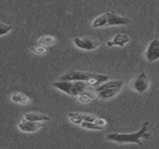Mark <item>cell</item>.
<instances>
[{
    "label": "cell",
    "mask_w": 159,
    "mask_h": 149,
    "mask_svg": "<svg viewBox=\"0 0 159 149\" xmlns=\"http://www.w3.org/2000/svg\"><path fill=\"white\" fill-rule=\"evenodd\" d=\"M149 122L145 121L142 125L140 131L133 133H108L106 135V139L112 142L119 143V144H137L140 147H143V144L142 139L150 140L152 135L148 133Z\"/></svg>",
    "instance_id": "6da1fadb"
},
{
    "label": "cell",
    "mask_w": 159,
    "mask_h": 149,
    "mask_svg": "<svg viewBox=\"0 0 159 149\" xmlns=\"http://www.w3.org/2000/svg\"><path fill=\"white\" fill-rule=\"evenodd\" d=\"M61 80H70V81H84L89 84L90 87H98L103 82L110 79V77L103 74H97L86 71H77V70H71L64 73L62 76L60 77Z\"/></svg>",
    "instance_id": "7a4b0ae2"
},
{
    "label": "cell",
    "mask_w": 159,
    "mask_h": 149,
    "mask_svg": "<svg viewBox=\"0 0 159 149\" xmlns=\"http://www.w3.org/2000/svg\"><path fill=\"white\" fill-rule=\"evenodd\" d=\"M129 23H130V20L129 18L123 17L115 11H108L95 18L91 22V26L93 28H102L107 26L128 25Z\"/></svg>",
    "instance_id": "3957f363"
},
{
    "label": "cell",
    "mask_w": 159,
    "mask_h": 149,
    "mask_svg": "<svg viewBox=\"0 0 159 149\" xmlns=\"http://www.w3.org/2000/svg\"><path fill=\"white\" fill-rule=\"evenodd\" d=\"M131 88L139 93L145 92L150 86V79L145 72H142L138 75L130 83Z\"/></svg>",
    "instance_id": "277c9868"
},
{
    "label": "cell",
    "mask_w": 159,
    "mask_h": 149,
    "mask_svg": "<svg viewBox=\"0 0 159 149\" xmlns=\"http://www.w3.org/2000/svg\"><path fill=\"white\" fill-rule=\"evenodd\" d=\"M74 44L84 50H93L100 46V41L90 38V37H75L74 39Z\"/></svg>",
    "instance_id": "5b68a950"
},
{
    "label": "cell",
    "mask_w": 159,
    "mask_h": 149,
    "mask_svg": "<svg viewBox=\"0 0 159 149\" xmlns=\"http://www.w3.org/2000/svg\"><path fill=\"white\" fill-rule=\"evenodd\" d=\"M44 125L41 122H36V121H32V120H28L23 119L22 120H20L18 124V128L20 131H21L22 133H35L38 130H40Z\"/></svg>",
    "instance_id": "8992f818"
},
{
    "label": "cell",
    "mask_w": 159,
    "mask_h": 149,
    "mask_svg": "<svg viewBox=\"0 0 159 149\" xmlns=\"http://www.w3.org/2000/svg\"><path fill=\"white\" fill-rule=\"evenodd\" d=\"M52 86L57 90L66 93L67 95L75 97V81L70 80H61L55 81L52 83Z\"/></svg>",
    "instance_id": "52a82bcc"
},
{
    "label": "cell",
    "mask_w": 159,
    "mask_h": 149,
    "mask_svg": "<svg viewBox=\"0 0 159 149\" xmlns=\"http://www.w3.org/2000/svg\"><path fill=\"white\" fill-rule=\"evenodd\" d=\"M145 58L148 62H155L159 59V39L152 40L146 49Z\"/></svg>",
    "instance_id": "ba28073f"
},
{
    "label": "cell",
    "mask_w": 159,
    "mask_h": 149,
    "mask_svg": "<svg viewBox=\"0 0 159 149\" xmlns=\"http://www.w3.org/2000/svg\"><path fill=\"white\" fill-rule=\"evenodd\" d=\"M129 41H130V37L127 34L119 33V34L115 35L113 40L107 41L106 45L108 47H112V46H115V45L119 46V47H125V45L127 43H129Z\"/></svg>",
    "instance_id": "9c48e42d"
},
{
    "label": "cell",
    "mask_w": 159,
    "mask_h": 149,
    "mask_svg": "<svg viewBox=\"0 0 159 149\" xmlns=\"http://www.w3.org/2000/svg\"><path fill=\"white\" fill-rule=\"evenodd\" d=\"M125 82L123 80L120 79H109L105 82H103L102 84H101L100 86L96 87L94 90L95 91H100L102 90H106V89H116V88H122L124 86Z\"/></svg>",
    "instance_id": "30bf717a"
},
{
    "label": "cell",
    "mask_w": 159,
    "mask_h": 149,
    "mask_svg": "<svg viewBox=\"0 0 159 149\" xmlns=\"http://www.w3.org/2000/svg\"><path fill=\"white\" fill-rule=\"evenodd\" d=\"M10 100L15 104H20L22 105H29L32 102V99L27 94H25L24 92H21V91H16V92L12 93L10 96Z\"/></svg>",
    "instance_id": "8fae6325"
},
{
    "label": "cell",
    "mask_w": 159,
    "mask_h": 149,
    "mask_svg": "<svg viewBox=\"0 0 159 149\" xmlns=\"http://www.w3.org/2000/svg\"><path fill=\"white\" fill-rule=\"evenodd\" d=\"M24 119L32 121H36V122H41V121H50V118L45 114L42 113H37V112H29L24 115Z\"/></svg>",
    "instance_id": "7c38bea8"
},
{
    "label": "cell",
    "mask_w": 159,
    "mask_h": 149,
    "mask_svg": "<svg viewBox=\"0 0 159 149\" xmlns=\"http://www.w3.org/2000/svg\"><path fill=\"white\" fill-rule=\"evenodd\" d=\"M120 91V88H116V89H106L102 90L100 91H97V96L102 99V100H108L115 95H116Z\"/></svg>",
    "instance_id": "4fadbf2b"
},
{
    "label": "cell",
    "mask_w": 159,
    "mask_h": 149,
    "mask_svg": "<svg viewBox=\"0 0 159 149\" xmlns=\"http://www.w3.org/2000/svg\"><path fill=\"white\" fill-rule=\"evenodd\" d=\"M97 97V95L95 93H93L92 91L87 90L85 91H83L82 93H80L78 96H77V101L81 104H84V105H87L89 103H90L92 100H94L95 98Z\"/></svg>",
    "instance_id": "5bb4252c"
},
{
    "label": "cell",
    "mask_w": 159,
    "mask_h": 149,
    "mask_svg": "<svg viewBox=\"0 0 159 149\" xmlns=\"http://www.w3.org/2000/svg\"><path fill=\"white\" fill-rule=\"evenodd\" d=\"M56 42H57V38H56L54 35H45L40 36V37L37 39V42H36V43L41 44V45H44V46H47V47H50V46L55 45Z\"/></svg>",
    "instance_id": "9a60e30c"
},
{
    "label": "cell",
    "mask_w": 159,
    "mask_h": 149,
    "mask_svg": "<svg viewBox=\"0 0 159 149\" xmlns=\"http://www.w3.org/2000/svg\"><path fill=\"white\" fill-rule=\"evenodd\" d=\"M68 116H72V117H75V118H78L79 119H81L82 121L85 120V121H92V122H95V120L97 119L98 117L96 116H93V115H90V114H87V113H80V112H76V113H69L67 114V117Z\"/></svg>",
    "instance_id": "2e32d148"
},
{
    "label": "cell",
    "mask_w": 159,
    "mask_h": 149,
    "mask_svg": "<svg viewBox=\"0 0 159 149\" xmlns=\"http://www.w3.org/2000/svg\"><path fill=\"white\" fill-rule=\"evenodd\" d=\"M80 126L83 128V129H86V130H90V131H102L104 128L103 127H101L99 126L97 123L95 122H92V121H85L83 120L80 124Z\"/></svg>",
    "instance_id": "e0dca14e"
},
{
    "label": "cell",
    "mask_w": 159,
    "mask_h": 149,
    "mask_svg": "<svg viewBox=\"0 0 159 149\" xmlns=\"http://www.w3.org/2000/svg\"><path fill=\"white\" fill-rule=\"evenodd\" d=\"M30 49H31V50L34 53H35L37 55H45L48 51V47L41 45V44H38V43H36V45L32 46Z\"/></svg>",
    "instance_id": "ac0fdd59"
},
{
    "label": "cell",
    "mask_w": 159,
    "mask_h": 149,
    "mask_svg": "<svg viewBox=\"0 0 159 149\" xmlns=\"http://www.w3.org/2000/svg\"><path fill=\"white\" fill-rule=\"evenodd\" d=\"M12 29H13V26L12 25H9V24H6L4 22H1L0 23V35L1 36L5 35L6 34H7Z\"/></svg>",
    "instance_id": "d6986e66"
},
{
    "label": "cell",
    "mask_w": 159,
    "mask_h": 149,
    "mask_svg": "<svg viewBox=\"0 0 159 149\" xmlns=\"http://www.w3.org/2000/svg\"><path fill=\"white\" fill-rule=\"evenodd\" d=\"M95 123H97L99 126L101 127H105L107 124H108V121L105 119H102V118H97V119L95 120Z\"/></svg>",
    "instance_id": "ffe728a7"
}]
</instances>
